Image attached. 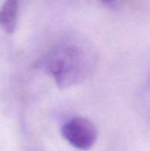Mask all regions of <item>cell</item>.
I'll use <instances>...</instances> for the list:
<instances>
[{
	"label": "cell",
	"instance_id": "1",
	"mask_svg": "<svg viewBox=\"0 0 150 151\" xmlns=\"http://www.w3.org/2000/svg\"><path fill=\"white\" fill-rule=\"evenodd\" d=\"M98 62L92 42L83 35L63 38L38 62V66L51 76L57 87L67 88L88 79Z\"/></svg>",
	"mask_w": 150,
	"mask_h": 151
},
{
	"label": "cell",
	"instance_id": "2",
	"mask_svg": "<svg viewBox=\"0 0 150 151\" xmlns=\"http://www.w3.org/2000/svg\"><path fill=\"white\" fill-rule=\"evenodd\" d=\"M61 134L72 147L84 151L90 150L98 137L96 127L83 117H74L67 120L62 126Z\"/></svg>",
	"mask_w": 150,
	"mask_h": 151
},
{
	"label": "cell",
	"instance_id": "3",
	"mask_svg": "<svg viewBox=\"0 0 150 151\" xmlns=\"http://www.w3.org/2000/svg\"><path fill=\"white\" fill-rule=\"evenodd\" d=\"M19 0H4L0 9V27L6 33L15 30L18 17Z\"/></svg>",
	"mask_w": 150,
	"mask_h": 151
},
{
	"label": "cell",
	"instance_id": "4",
	"mask_svg": "<svg viewBox=\"0 0 150 151\" xmlns=\"http://www.w3.org/2000/svg\"><path fill=\"white\" fill-rule=\"evenodd\" d=\"M101 2H103V4H105L106 5H109V6H113L115 5L116 4V1L117 0H100Z\"/></svg>",
	"mask_w": 150,
	"mask_h": 151
}]
</instances>
